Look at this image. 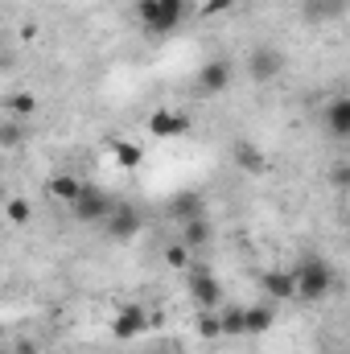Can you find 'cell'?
I'll list each match as a JSON object with an SVG mask.
<instances>
[{
	"label": "cell",
	"mask_w": 350,
	"mask_h": 354,
	"mask_svg": "<svg viewBox=\"0 0 350 354\" xmlns=\"http://www.w3.org/2000/svg\"><path fill=\"white\" fill-rule=\"evenodd\" d=\"M132 12H136L140 29H145L149 37H169L177 25L185 21L190 4H185V0H136Z\"/></svg>",
	"instance_id": "6da1fadb"
},
{
	"label": "cell",
	"mask_w": 350,
	"mask_h": 354,
	"mask_svg": "<svg viewBox=\"0 0 350 354\" xmlns=\"http://www.w3.org/2000/svg\"><path fill=\"white\" fill-rule=\"evenodd\" d=\"M111 157H116V165L120 169H140V161H145V149L140 145H128V140H111Z\"/></svg>",
	"instance_id": "ac0fdd59"
},
{
	"label": "cell",
	"mask_w": 350,
	"mask_h": 354,
	"mask_svg": "<svg viewBox=\"0 0 350 354\" xmlns=\"http://www.w3.org/2000/svg\"><path fill=\"white\" fill-rule=\"evenodd\" d=\"M198 334H202V338H223L219 309H198Z\"/></svg>",
	"instance_id": "44dd1931"
},
{
	"label": "cell",
	"mask_w": 350,
	"mask_h": 354,
	"mask_svg": "<svg viewBox=\"0 0 350 354\" xmlns=\"http://www.w3.org/2000/svg\"><path fill=\"white\" fill-rule=\"evenodd\" d=\"M210 235H214L210 218H190V223H181V243H185L190 252H198L202 243H210Z\"/></svg>",
	"instance_id": "e0dca14e"
},
{
	"label": "cell",
	"mask_w": 350,
	"mask_h": 354,
	"mask_svg": "<svg viewBox=\"0 0 350 354\" xmlns=\"http://www.w3.org/2000/svg\"><path fill=\"white\" fill-rule=\"evenodd\" d=\"M347 231H350V218H347Z\"/></svg>",
	"instance_id": "4316f807"
},
{
	"label": "cell",
	"mask_w": 350,
	"mask_h": 354,
	"mask_svg": "<svg viewBox=\"0 0 350 354\" xmlns=\"http://www.w3.org/2000/svg\"><path fill=\"white\" fill-rule=\"evenodd\" d=\"M174 214L181 218V223H190V218H206V202H202V194L198 189H181V194H174Z\"/></svg>",
	"instance_id": "5bb4252c"
},
{
	"label": "cell",
	"mask_w": 350,
	"mask_h": 354,
	"mask_svg": "<svg viewBox=\"0 0 350 354\" xmlns=\"http://www.w3.org/2000/svg\"><path fill=\"white\" fill-rule=\"evenodd\" d=\"M272 322H276V309H272V301H260V305H248V338H260L272 330Z\"/></svg>",
	"instance_id": "9a60e30c"
},
{
	"label": "cell",
	"mask_w": 350,
	"mask_h": 354,
	"mask_svg": "<svg viewBox=\"0 0 350 354\" xmlns=\"http://www.w3.org/2000/svg\"><path fill=\"white\" fill-rule=\"evenodd\" d=\"M284 50L280 46H272V41H260V46H252V54H248V75H252V83H276L280 75H284Z\"/></svg>",
	"instance_id": "3957f363"
},
{
	"label": "cell",
	"mask_w": 350,
	"mask_h": 354,
	"mask_svg": "<svg viewBox=\"0 0 350 354\" xmlns=\"http://www.w3.org/2000/svg\"><path fill=\"white\" fill-rule=\"evenodd\" d=\"M4 214H8V223H17V227H25V223L33 218V206H29L25 198H8V206H4Z\"/></svg>",
	"instance_id": "7402d4cb"
},
{
	"label": "cell",
	"mask_w": 350,
	"mask_h": 354,
	"mask_svg": "<svg viewBox=\"0 0 350 354\" xmlns=\"http://www.w3.org/2000/svg\"><path fill=\"white\" fill-rule=\"evenodd\" d=\"M219 326H223V338H248V305H223Z\"/></svg>",
	"instance_id": "4fadbf2b"
},
{
	"label": "cell",
	"mask_w": 350,
	"mask_h": 354,
	"mask_svg": "<svg viewBox=\"0 0 350 354\" xmlns=\"http://www.w3.org/2000/svg\"><path fill=\"white\" fill-rule=\"evenodd\" d=\"M21 136H25V128H21V120H12V115H4V124H0V145H4V149H21Z\"/></svg>",
	"instance_id": "ffe728a7"
},
{
	"label": "cell",
	"mask_w": 350,
	"mask_h": 354,
	"mask_svg": "<svg viewBox=\"0 0 350 354\" xmlns=\"http://www.w3.org/2000/svg\"><path fill=\"white\" fill-rule=\"evenodd\" d=\"M330 185H334V189H350V161H342V165L330 169Z\"/></svg>",
	"instance_id": "cb8c5ba5"
},
{
	"label": "cell",
	"mask_w": 350,
	"mask_h": 354,
	"mask_svg": "<svg viewBox=\"0 0 350 354\" xmlns=\"http://www.w3.org/2000/svg\"><path fill=\"white\" fill-rule=\"evenodd\" d=\"M50 194L58 198V202H66V210L79 202V194H83V181L75 174H58V177H50Z\"/></svg>",
	"instance_id": "2e32d148"
},
{
	"label": "cell",
	"mask_w": 350,
	"mask_h": 354,
	"mask_svg": "<svg viewBox=\"0 0 350 354\" xmlns=\"http://www.w3.org/2000/svg\"><path fill=\"white\" fill-rule=\"evenodd\" d=\"M185 132H190V115H185V111L161 107V111L149 115V136H157V140H177V136H185Z\"/></svg>",
	"instance_id": "9c48e42d"
},
{
	"label": "cell",
	"mask_w": 350,
	"mask_h": 354,
	"mask_svg": "<svg viewBox=\"0 0 350 354\" xmlns=\"http://www.w3.org/2000/svg\"><path fill=\"white\" fill-rule=\"evenodd\" d=\"M111 210H116V202H111V194L99 189V185H83L79 202L71 206V214H75L79 223H99V227H103V218H107Z\"/></svg>",
	"instance_id": "5b68a950"
},
{
	"label": "cell",
	"mask_w": 350,
	"mask_h": 354,
	"mask_svg": "<svg viewBox=\"0 0 350 354\" xmlns=\"http://www.w3.org/2000/svg\"><path fill=\"white\" fill-rule=\"evenodd\" d=\"M223 4H231V0H206V4H202V8H198V12H202V17H214V12H219V8H223Z\"/></svg>",
	"instance_id": "d4e9b609"
},
{
	"label": "cell",
	"mask_w": 350,
	"mask_h": 354,
	"mask_svg": "<svg viewBox=\"0 0 350 354\" xmlns=\"http://www.w3.org/2000/svg\"><path fill=\"white\" fill-rule=\"evenodd\" d=\"M185 288H190V297H194L198 309H223V284H219V276L210 268L194 264L190 276H185Z\"/></svg>",
	"instance_id": "277c9868"
},
{
	"label": "cell",
	"mask_w": 350,
	"mask_h": 354,
	"mask_svg": "<svg viewBox=\"0 0 350 354\" xmlns=\"http://www.w3.org/2000/svg\"><path fill=\"white\" fill-rule=\"evenodd\" d=\"M322 120H326V132H330V136L347 140V136H350V95H338V99H330Z\"/></svg>",
	"instance_id": "7c38bea8"
},
{
	"label": "cell",
	"mask_w": 350,
	"mask_h": 354,
	"mask_svg": "<svg viewBox=\"0 0 350 354\" xmlns=\"http://www.w3.org/2000/svg\"><path fill=\"white\" fill-rule=\"evenodd\" d=\"M140 227H145V218H140V210H132V206H116V210L103 218V231H107L111 243H128V239H136Z\"/></svg>",
	"instance_id": "8992f818"
},
{
	"label": "cell",
	"mask_w": 350,
	"mask_h": 354,
	"mask_svg": "<svg viewBox=\"0 0 350 354\" xmlns=\"http://www.w3.org/2000/svg\"><path fill=\"white\" fill-rule=\"evenodd\" d=\"M293 276H297V297H301V301H326L330 288H334V272H330L326 260H317V256L297 260Z\"/></svg>",
	"instance_id": "7a4b0ae2"
},
{
	"label": "cell",
	"mask_w": 350,
	"mask_h": 354,
	"mask_svg": "<svg viewBox=\"0 0 350 354\" xmlns=\"http://www.w3.org/2000/svg\"><path fill=\"white\" fill-rule=\"evenodd\" d=\"M149 330V309L145 305H124L120 313H116V322H111V338L116 342H132V338H140Z\"/></svg>",
	"instance_id": "ba28073f"
},
{
	"label": "cell",
	"mask_w": 350,
	"mask_h": 354,
	"mask_svg": "<svg viewBox=\"0 0 350 354\" xmlns=\"http://www.w3.org/2000/svg\"><path fill=\"white\" fill-rule=\"evenodd\" d=\"M165 264L169 268H185L190 264V248H185V243H174V248L165 252Z\"/></svg>",
	"instance_id": "603a6c76"
},
{
	"label": "cell",
	"mask_w": 350,
	"mask_h": 354,
	"mask_svg": "<svg viewBox=\"0 0 350 354\" xmlns=\"http://www.w3.org/2000/svg\"><path fill=\"white\" fill-rule=\"evenodd\" d=\"M4 111H8L12 120H29V115L37 111V99H33L29 91H17V95H8V99H4Z\"/></svg>",
	"instance_id": "d6986e66"
},
{
	"label": "cell",
	"mask_w": 350,
	"mask_h": 354,
	"mask_svg": "<svg viewBox=\"0 0 350 354\" xmlns=\"http://www.w3.org/2000/svg\"><path fill=\"white\" fill-rule=\"evenodd\" d=\"M231 79H235L231 62H227V58H210V62H202V66H198L194 87L202 91V95H223V91L231 87Z\"/></svg>",
	"instance_id": "52a82bcc"
},
{
	"label": "cell",
	"mask_w": 350,
	"mask_h": 354,
	"mask_svg": "<svg viewBox=\"0 0 350 354\" xmlns=\"http://www.w3.org/2000/svg\"><path fill=\"white\" fill-rule=\"evenodd\" d=\"M231 157H235V169H239V174H248V177L268 174V157H264V149H256L252 140H235Z\"/></svg>",
	"instance_id": "8fae6325"
},
{
	"label": "cell",
	"mask_w": 350,
	"mask_h": 354,
	"mask_svg": "<svg viewBox=\"0 0 350 354\" xmlns=\"http://www.w3.org/2000/svg\"><path fill=\"white\" fill-rule=\"evenodd\" d=\"M17 354H37V346L33 342H17Z\"/></svg>",
	"instance_id": "484cf974"
},
{
	"label": "cell",
	"mask_w": 350,
	"mask_h": 354,
	"mask_svg": "<svg viewBox=\"0 0 350 354\" xmlns=\"http://www.w3.org/2000/svg\"><path fill=\"white\" fill-rule=\"evenodd\" d=\"M260 288L268 301H293L297 297V276L288 268H268V272H260Z\"/></svg>",
	"instance_id": "30bf717a"
}]
</instances>
